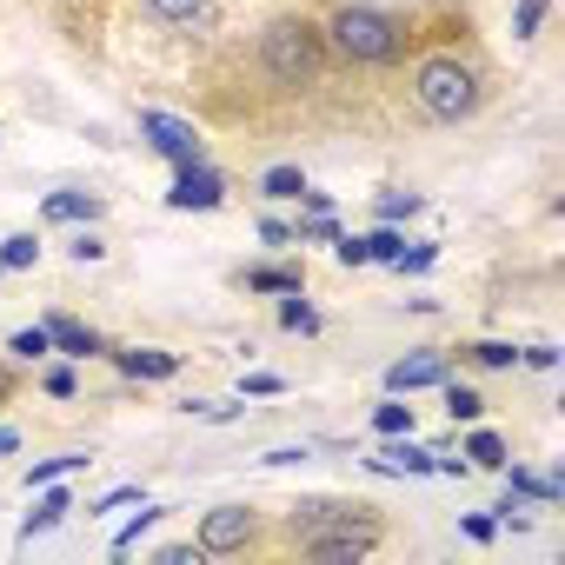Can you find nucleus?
I'll use <instances>...</instances> for the list:
<instances>
[{"instance_id": "f257e3e1", "label": "nucleus", "mask_w": 565, "mask_h": 565, "mask_svg": "<svg viewBox=\"0 0 565 565\" xmlns=\"http://www.w3.org/2000/svg\"><path fill=\"white\" fill-rule=\"evenodd\" d=\"M200 87L220 127H300L327 114L353 81L333 67L313 8H273L206 54Z\"/></svg>"}, {"instance_id": "f03ea898", "label": "nucleus", "mask_w": 565, "mask_h": 565, "mask_svg": "<svg viewBox=\"0 0 565 565\" xmlns=\"http://www.w3.org/2000/svg\"><path fill=\"white\" fill-rule=\"evenodd\" d=\"M413 14H419L413 54L393 74L406 114L419 127H472L499 94V67H492L486 41L472 34V14L452 8V0H426Z\"/></svg>"}, {"instance_id": "7ed1b4c3", "label": "nucleus", "mask_w": 565, "mask_h": 565, "mask_svg": "<svg viewBox=\"0 0 565 565\" xmlns=\"http://www.w3.org/2000/svg\"><path fill=\"white\" fill-rule=\"evenodd\" d=\"M386 545V512L347 492H307L287 512H273V558H313V565H360Z\"/></svg>"}, {"instance_id": "20e7f679", "label": "nucleus", "mask_w": 565, "mask_h": 565, "mask_svg": "<svg viewBox=\"0 0 565 565\" xmlns=\"http://www.w3.org/2000/svg\"><path fill=\"white\" fill-rule=\"evenodd\" d=\"M320 41L333 54V67L360 87V81H393L399 61L413 54V8H393V0H320L313 8Z\"/></svg>"}, {"instance_id": "39448f33", "label": "nucleus", "mask_w": 565, "mask_h": 565, "mask_svg": "<svg viewBox=\"0 0 565 565\" xmlns=\"http://www.w3.org/2000/svg\"><path fill=\"white\" fill-rule=\"evenodd\" d=\"M134 21L167 41V47H200L213 54L220 41H233V14L226 0H134Z\"/></svg>"}, {"instance_id": "423d86ee", "label": "nucleus", "mask_w": 565, "mask_h": 565, "mask_svg": "<svg viewBox=\"0 0 565 565\" xmlns=\"http://www.w3.org/2000/svg\"><path fill=\"white\" fill-rule=\"evenodd\" d=\"M193 545H200V558H273V512H259L253 499H226V505L200 512Z\"/></svg>"}, {"instance_id": "0eeeda50", "label": "nucleus", "mask_w": 565, "mask_h": 565, "mask_svg": "<svg viewBox=\"0 0 565 565\" xmlns=\"http://www.w3.org/2000/svg\"><path fill=\"white\" fill-rule=\"evenodd\" d=\"M439 380H452V347H413L406 360L386 366V393H426Z\"/></svg>"}, {"instance_id": "6e6552de", "label": "nucleus", "mask_w": 565, "mask_h": 565, "mask_svg": "<svg viewBox=\"0 0 565 565\" xmlns=\"http://www.w3.org/2000/svg\"><path fill=\"white\" fill-rule=\"evenodd\" d=\"M28 8H41L67 41L94 47V41H100V28H107V8H114V0H28Z\"/></svg>"}, {"instance_id": "1a4fd4ad", "label": "nucleus", "mask_w": 565, "mask_h": 565, "mask_svg": "<svg viewBox=\"0 0 565 565\" xmlns=\"http://www.w3.org/2000/svg\"><path fill=\"white\" fill-rule=\"evenodd\" d=\"M140 134H153V147H160L173 167H193V160H206V153H200V134H193L186 120H173V114H140Z\"/></svg>"}, {"instance_id": "9d476101", "label": "nucleus", "mask_w": 565, "mask_h": 565, "mask_svg": "<svg viewBox=\"0 0 565 565\" xmlns=\"http://www.w3.org/2000/svg\"><path fill=\"white\" fill-rule=\"evenodd\" d=\"M167 200H173L180 213H186V206H200V213H206V206H220V200H226V180H220L206 160H193V167H180V180H173V193H167Z\"/></svg>"}, {"instance_id": "9b49d317", "label": "nucleus", "mask_w": 565, "mask_h": 565, "mask_svg": "<svg viewBox=\"0 0 565 565\" xmlns=\"http://www.w3.org/2000/svg\"><path fill=\"white\" fill-rule=\"evenodd\" d=\"M233 287L246 294H307V266L300 259H279V266H239Z\"/></svg>"}, {"instance_id": "f8f14e48", "label": "nucleus", "mask_w": 565, "mask_h": 565, "mask_svg": "<svg viewBox=\"0 0 565 565\" xmlns=\"http://www.w3.org/2000/svg\"><path fill=\"white\" fill-rule=\"evenodd\" d=\"M41 327L54 333V353H67V360H94V353H107V340H100L94 327H81V320H67V313H47Z\"/></svg>"}, {"instance_id": "ddd939ff", "label": "nucleus", "mask_w": 565, "mask_h": 565, "mask_svg": "<svg viewBox=\"0 0 565 565\" xmlns=\"http://www.w3.org/2000/svg\"><path fill=\"white\" fill-rule=\"evenodd\" d=\"M452 366H479V373H512V366H519V347H512V340H466V347H452Z\"/></svg>"}, {"instance_id": "4468645a", "label": "nucleus", "mask_w": 565, "mask_h": 565, "mask_svg": "<svg viewBox=\"0 0 565 565\" xmlns=\"http://www.w3.org/2000/svg\"><path fill=\"white\" fill-rule=\"evenodd\" d=\"M41 213H47V220H67V226H81V220L94 226V220L107 213V200H100V193H81V186H67V193H47V206H41Z\"/></svg>"}, {"instance_id": "2eb2a0df", "label": "nucleus", "mask_w": 565, "mask_h": 565, "mask_svg": "<svg viewBox=\"0 0 565 565\" xmlns=\"http://www.w3.org/2000/svg\"><path fill=\"white\" fill-rule=\"evenodd\" d=\"M127 380H173L180 373V353H160V347H134V353H114Z\"/></svg>"}, {"instance_id": "dca6fc26", "label": "nucleus", "mask_w": 565, "mask_h": 565, "mask_svg": "<svg viewBox=\"0 0 565 565\" xmlns=\"http://www.w3.org/2000/svg\"><path fill=\"white\" fill-rule=\"evenodd\" d=\"M439 393H446V413H452V419H466V426L486 419V393H479V386H466V380H439Z\"/></svg>"}, {"instance_id": "f3484780", "label": "nucleus", "mask_w": 565, "mask_h": 565, "mask_svg": "<svg viewBox=\"0 0 565 565\" xmlns=\"http://www.w3.org/2000/svg\"><path fill=\"white\" fill-rule=\"evenodd\" d=\"M67 512H74V499H67V492H47V499H41V505H34L28 519H21V545H28L34 532H54V525H61Z\"/></svg>"}, {"instance_id": "a211bd4d", "label": "nucleus", "mask_w": 565, "mask_h": 565, "mask_svg": "<svg viewBox=\"0 0 565 565\" xmlns=\"http://www.w3.org/2000/svg\"><path fill=\"white\" fill-rule=\"evenodd\" d=\"M81 466H94V459H87V452H54V459L28 466V492H34V486H54V479H67V472H81Z\"/></svg>"}, {"instance_id": "6ab92c4d", "label": "nucleus", "mask_w": 565, "mask_h": 565, "mask_svg": "<svg viewBox=\"0 0 565 565\" xmlns=\"http://www.w3.org/2000/svg\"><path fill=\"white\" fill-rule=\"evenodd\" d=\"M259 193H266V200H300V193H307V173H300V167H266V173H259Z\"/></svg>"}, {"instance_id": "aec40b11", "label": "nucleus", "mask_w": 565, "mask_h": 565, "mask_svg": "<svg viewBox=\"0 0 565 565\" xmlns=\"http://www.w3.org/2000/svg\"><path fill=\"white\" fill-rule=\"evenodd\" d=\"M8 353H14L21 366H34V360H47V353H54V333H47V327H21V333L8 340Z\"/></svg>"}, {"instance_id": "412c9836", "label": "nucleus", "mask_w": 565, "mask_h": 565, "mask_svg": "<svg viewBox=\"0 0 565 565\" xmlns=\"http://www.w3.org/2000/svg\"><path fill=\"white\" fill-rule=\"evenodd\" d=\"M373 433H386V439L413 433V406H399V393H393V399H380V406H373Z\"/></svg>"}, {"instance_id": "4be33fe9", "label": "nucleus", "mask_w": 565, "mask_h": 565, "mask_svg": "<svg viewBox=\"0 0 565 565\" xmlns=\"http://www.w3.org/2000/svg\"><path fill=\"white\" fill-rule=\"evenodd\" d=\"M41 259V239L34 233H14V239H0V273H14V266H34Z\"/></svg>"}, {"instance_id": "5701e85b", "label": "nucleus", "mask_w": 565, "mask_h": 565, "mask_svg": "<svg viewBox=\"0 0 565 565\" xmlns=\"http://www.w3.org/2000/svg\"><path fill=\"white\" fill-rule=\"evenodd\" d=\"M466 459L492 472V466H505V439H499V433H472V439H466Z\"/></svg>"}, {"instance_id": "b1692460", "label": "nucleus", "mask_w": 565, "mask_h": 565, "mask_svg": "<svg viewBox=\"0 0 565 565\" xmlns=\"http://www.w3.org/2000/svg\"><path fill=\"white\" fill-rule=\"evenodd\" d=\"M545 14H552V0H519V14H512V34H519V41H539Z\"/></svg>"}, {"instance_id": "393cba45", "label": "nucleus", "mask_w": 565, "mask_h": 565, "mask_svg": "<svg viewBox=\"0 0 565 565\" xmlns=\"http://www.w3.org/2000/svg\"><path fill=\"white\" fill-rule=\"evenodd\" d=\"M279 327H287V333H320V313L300 307V294H287V300H279Z\"/></svg>"}, {"instance_id": "a878e982", "label": "nucleus", "mask_w": 565, "mask_h": 565, "mask_svg": "<svg viewBox=\"0 0 565 565\" xmlns=\"http://www.w3.org/2000/svg\"><path fill=\"white\" fill-rule=\"evenodd\" d=\"M67 259H81V266H87V259H107V239H100L94 226H81V233L67 239Z\"/></svg>"}, {"instance_id": "bb28decb", "label": "nucleus", "mask_w": 565, "mask_h": 565, "mask_svg": "<svg viewBox=\"0 0 565 565\" xmlns=\"http://www.w3.org/2000/svg\"><path fill=\"white\" fill-rule=\"evenodd\" d=\"M41 386H47L54 399H74V393H81V373H74V366H47V373H41Z\"/></svg>"}, {"instance_id": "cd10ccee", "label": "nucleus", "mask_w": 565, "mask_h": 565, "mask_svg": "<svg viewBox=\"0 0 565 565\" xmlns=\"http://www.w3.org/2000/svg\"><path fill=\"white\" fill-rule=\"evenodd\" d=\"M419 206H426L419 193H386V200H380V220H413Z\"/></svg>"}, {"instance_id": "c85d7f7f", "label": "nucleus", "mask_w": 565, "mask_h": 565, "mask_svg": "<svg viewBox=\"0 0 565 565\" xmlns=\"http://www.w3.org/2000/svg\"><path fill=\"white\" fill-rule=\"evenodd\" d=\"M433 259H439V239H419V246H413V253H399L393 266H399V273H419V266H433Z\"/></svg>"}, {"instance_id": "c756f323", "label": "nucleus", "mask_w": 565, "mask_h": 565, "mask_svg": "<svg viewBox=\"0 0 565 565\" xmlns=\"http://www.w3.org/2000/svg\"><path fill=\"white\" fill-rule=\"evenodd\" d=\"M459 532H466V539H479V545H492V539H499V519H486V512H466V519H459Z\"/></svg>"}, {"instance_id": "7c9ffc66", "label": "nucleus", "mask_w": 565, "mask_h": 565, "mask_svg": "<svg viewBox=\"0 0 565 565\" xmlns=\"http://www.w3.org/2000/svg\"><path fill=\"white\" fill-rule=\"evenodd\" d=\"M366 253H373V259H399V253H406V239H399V233H386V226H380V233H373V239H366Z\"/></svg>"}, {"instance_id": "2f4dec72", "label": "nucleus", "mask_w": 565, "mask_h": 565, "mask_svg": "<svg viewBox=\"0 0 565 565\" xmlns=\"http://www.w3.org/2000/svg\"><path fill=\"white\" fill-rule=\"evenodd\" d=\"M333 253H340V266H366V259H373V253H366V239H353V233H340V246H333Z\"/></svg>"}, {"instance_id": "473e14b6", "label": "nucleus", "mask_w": 565, "mask_h": 565, "mask_svg": "<svg viewBox=\"0 0 565 565\" xmlns=\"http://www.w3.org/2000/svg\"><path fill=\"white\" fill-rule=\"evenodd\" d=\"M300 459H313V446H273L259 466H300Z\"/></svg>"}, {"instance_id": "72a5a7b5", "label": "nucleus", "mask_w": 565, "mask_h": 565, "mask_svg": "<svg viewBox=\"0 0 565 565\" xmlns=\"http://www.w3.org/2000/svg\"><path fill=\"white\" fill-rule=\"evenodd\" d=\"M239 393H259V399H266V393H287V380H273V373H253V380H239Z\"/></svg>"}, {"instance_id": "f704fd0d", "label": "nucleus", "mask_w": 565, "mask_h": 565, "mask_svg": "<svg viewBox=\"0 0 565 565\" xmlns=\"http://www.w3.org/2000/svg\"><path fill=\"white\" fill-rule=\"evenodd\" d=\"M259 239H273V246H294V226H287V220H259Z\"/></svg>"}, {"instance_id": "c9c22d12", "label": "nucleus", "mask_w": 565, "mask_h": 565, "mask_svg": "<svg viewBox=\"0 0 565 565\" xmlns=\"http://www.w3.org/2000/svg\"><path fill=\"white\" fill-rule=\"evenodd\" d=\"M14 446H21V433H14V426H0V452H14Z\"/></svg>"}]
</instances>
